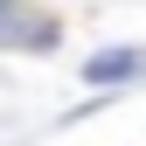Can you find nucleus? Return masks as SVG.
<instances>
[{
  "mask_svg": "<svg viewBox=\"0 0 146 146\" xmlns=\"http://www.w3.org/2000/svg\"><path fill=\"white\" fill-rule=\"evenodd\" d=\"M56 14H35L21 0H0V49H28V56H49L56 49Z\"/></svg>",
  "mask_w": 146,
  "mask_h": 146,
  "instance_id": "nucleus-1",
  "label": "nucleus"
},
{
  "mask_svg": "<svg viewBox=\"0 0 146 146\" xmlns=\"http://www.w3.org/2000/svg\"><path fill=\"white\" fill-rule=\"evenodd\" d=\"M139 70H146V56H132V49H104V56L84 63V77H90V84H125V77H139Z\"/></svg>",
  "mask_w": 146,
  "mask_h": 146,
  "instance_id": "nucleus-2",
  "label": "nucleus"
}]
</instances>
